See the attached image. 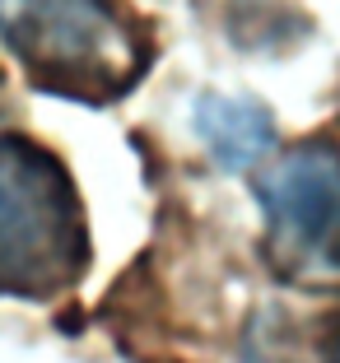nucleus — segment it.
<instances>
[{
	"instance_id": "nucleus-1",
	"label": "nucleus",
	"mask_w": 340,
	"mask_h": 363,
	"mask_svg": "<svg viewBox=\"0 0 340 363\" xmlns=\"http://www.w3.org/2000/svg\"><path fill=\"white\" fill-rule=\"evenodd\" d=\"M0 43L38 89L112 103L149 70V33L117 0H0Z\"/></svg>"
},
{
	"instance_id": "nucleus-2",
	"label": "nucleus",
	"mask_w": 340,
	"mask_h": 363,
	"mask_svg": "<svg viewBox=\"0 0 340 363\" xmlns=\"http://www.w3.org/2000/svg\"><path fill=\"white\" fill-rule=\"evenodd\" d=\"M89 266V219L52 150L0 135V294L43 303Z\"/></svg>"
},
{
	"instance_id": "nucleus-3",
	"label": "nucleus",
	"mask_w": 340,
	"mask_h": 363,
	"mask_svg": "<svg viewBox=\"0 0 340 363\" xmlns=\"http://www.w3.org/2000/svg\"><path fill=\"white\" fill-rule=\"evenodd\" d=\"M266 261L285 284L340 289V154L298 145L261 177Z\"/></svg>"
},
{
	"instance_id": "nucleus-4",
	"label": "nucleus",
	"mask_w": 340,
	"mask_h": 363,
	"mask_svg": "<svg viewBox=\"0 0 340 363\" xmlns=\"http://www.w3.org/2000/svg\"><path fill=\"white\" fill-rule=\"evenodd\" d=\"M192 126L201 145L214 154V163L229 172H247L275 150V126L270 112L252 98H229V94H205L192 107Z\"/></svg>"
},
{
	"instance_id": "nucleus-5",
	"label": "nucleus",
	"mask_w": 340,
	"mask_h": 363,
	"mask_svg": "<svg viewBox=\"0 0 340 363\" xmlns=\"http://www.w3.org/2000/svg\"><path fill=\"white\" fill-rule=\"evenodd\" d=\"M247 363H340V308H270L247 331Z\"/></svg>"
}]
</instances>
